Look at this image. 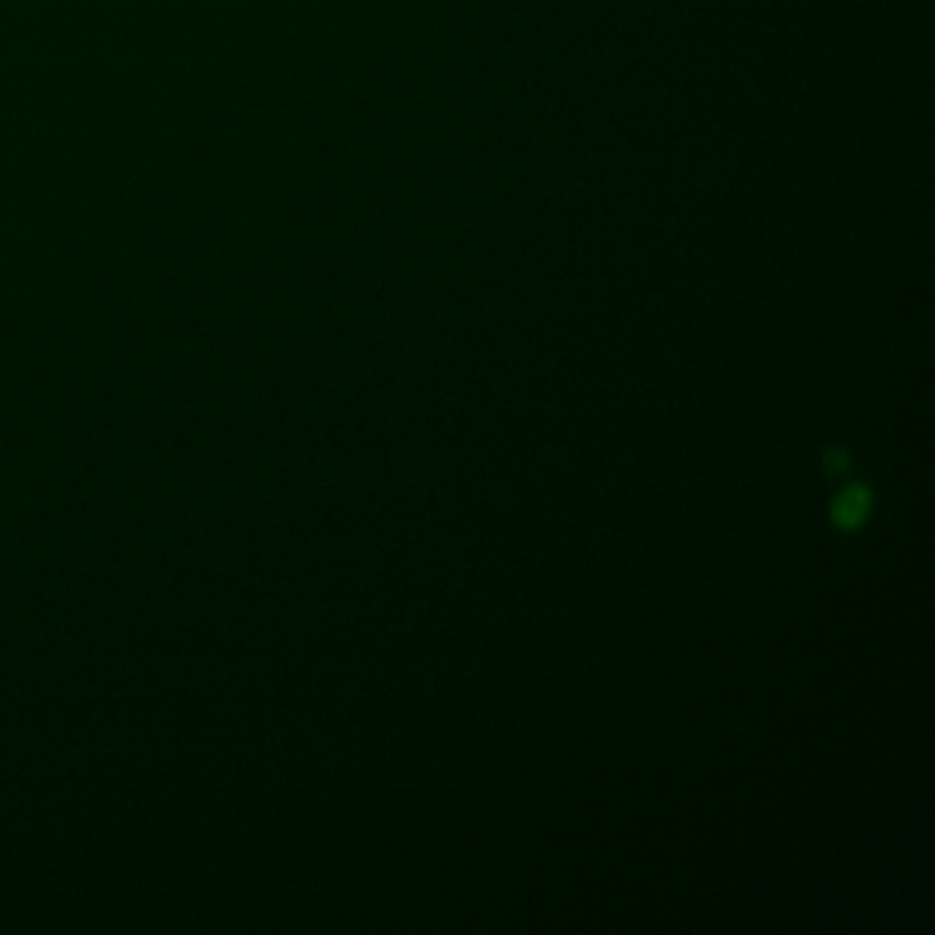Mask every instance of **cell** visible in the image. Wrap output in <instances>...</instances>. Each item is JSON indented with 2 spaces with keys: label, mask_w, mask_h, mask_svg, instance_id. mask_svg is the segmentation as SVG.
I'll return each instance as SVG.
<instances>
[{
  "label": "cell",
  "mask_w": 935,
  "mask_h": 935,
  "mask_svg": "<svg viewBox=\"0 0 935 935\" xmlns=\"http://www.w3.org/2000/svg\"><path fill=\"white\" fill-rule=\"evenodd\" d=\"M867 508H870V494L861 486H854L834 502V522L843 527H856L865 519Z\"/></svg>",
  "instance_id": "obj_1"
},
{
  "label": "cell",
  "mask_w": 935,
  "mask_h": 935,
  "mask_svg": "<svg viewBox=\"0 0 935 935\" xmlns=\"http://www.w3.org/2000/svg\"><path fill=\"white\" fill-rule=\"evenodd\" d=\"M845 467H848V458L839 456V453H828V469L832 472H843Z\"/></svg>",
  "instance_id": "obj_2"
}]
</instances>
